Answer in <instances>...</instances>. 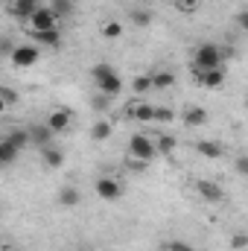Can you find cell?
Wrapping results in <instances>:
<instances>
[{"label":"cell","mask_w":248,"mask_h":251,"mask_svg":"<svg viewBox=\"0 0 248 251\" xmlns=\"http://www.w3.org/2000/svg\"><path fill=\"white\" fill-rule=\"evenodd\" d=\"M91 79L97 82V88L105 94V97H117L120 91H123V79H120V73L111 67V64H94L91 67Z\"/></svg>","instance_id":"1"},{"label":"cell","mask_w":248,"mask_h":251,"mask_svg":"<svg viewBox=\"0 0 248 251\" xmlns=\"http://www.w3.org/2000/svg\"><path fill=\"white\" fill-rule=\"evenodd\" d=\"M222 47L219 44H198L196 53H193V67L196 70H210V67H222Z\"/></svg>","instance_id":"2"},{"label":"cell","mask_w":248,"mask_h":251,"mask_svg":"<svg viewBox=\"0 0 248 251\" xmlns=\"http://www.w3.org/2000/svg\"><path fill=\"white\" fill-rule=\"evenodd\" d=\"M128 152H131V158H137V161H152L155 152H158V143H152L146 134H131V137H128Z\"/></svg>","instance_id":"3"},{"label":"cell","mask_w":248,"mask_h":251,"mask_svg":"<svg viewBox=\"0 0 248 251\" xmlns=\"http://www.w3.org/2000/svg\"><path fill=\"white\" fill-rule=\"evenodd\" d=\"M29 29L32 32H44V29H56V9L41 6L32 18H29Z\"/></svg>","instance_id":"4"},{"label":"cell","mask_w":248,"mask_h":251,"mask_svg":"<svg viewBox=\"0 0 248 251\" xmlns=\"http://www.w3.org/2000/svg\"><path fill=\"white\" fill-rule=\"evenodd\" d=\"M38 59H41V50L32 47V44H21V47H15V53H12V64H15V67H32Z\"/></svg>","instance_id":"5"},{"label":"cell","mask_w":248,"mask_h":251,"mask_svg":"<svg viewBox=\"0 0 248 251\" xmlns=\"http://www.w3.org/2000/svg\"><path fill=\"white\" fill-rule=\"evenodd\" d=\"M97 196H99L102 201H117V199L123 196V184H120L117 178H99V181H97Z\"/></svg>","instance_id":"6"},{"label":"cell","mask_w":248,"mask_h":251,"mask_svg":"<svg viewBox=\"0 0 248 251\" xmlns=\"http://www.w3.org/2000/svg\"><path fill=\"white\" fill-rule=\"evenodd\" d=\"M198 76V85L201 88H219L225 82V70L222 67H210V70H196Z\"/></svg>","instance_id":"7"},{"label":"cell","mask_w":248,"mask_h":251,"mask_svg":"<svg viewBox=\"0 0 248 251\" xmlns=\"http://www.w3.org/2000/svg\"><path fill=\"white\" fill-rule=\"evenodd\" d=\"M9 9H12V15H15V18L29 21V18L41 9V3H38V0H12V3H9Z\"/></svg>","instance_id":"8"},{"label":"cell","mask_w":248,"mask_h":251,"mask_svg":"<svg viewBox=\"0 0 248 251\" xmlns=\"http://www.w3.org/2000/svg\"><path fill=\"white\" fill-rule=\"evenodd\" d=\"M196 190H198V196H201L204 201H213V204H219V201L225 199V193H222V187H219L216 181H198Z\"/></svg>","instance_id":"9"},{"label":"cell","mask_w":248,"mask_h":251,"mask_svg":"<svg viewBox=\"0 0 248 251\" xmlns=\"http://www.w3.org/2000/svg\"><path fill=\"white\" fill-rule=\"evenodd\" d=\"M70 111H64V108H59V111H50L47 114V126L53 128V134H62V131H67L70 128Z\"/></svg>","instance_id":"10"},{"label":"cell","mask_w":248,"mask_h":251,"mask_svg":"<svg viewBox=\"0 0 248 251\" xmlns=\"http://www.w3.org/2000/svg\"><path fill=\"white\" fill-rule=\"evenodd\" d=\"M29 137H32V143H38L41 149L44 146H50V140H53V128L44 123V126H29Z\"/></svg>","instance_id":"11"},{"label":"cell","mask_w":248,"mask_h":251,"mask_svg":"<svg viewBox=\"0 0 248 251\" xmlns=\"http://www.w3.org/2000/svg\"><path fill=\"white\" fill-rule=\"evenodd\" d=\"M41 161H44V167L59 170V167L64 164V155L56 149V146H44V149H41Z\"/></svg>","instance_id":"12"},{"label":"cell","mask_w":248,"mask_h":251,"mask_svg":"<svg viewBox=\"0 0 248 251\" xmlns=\"http://www.w3.org/2000/svg\"><path fill=\"white\" fill-rule=\"evenodd\" d=\"M18 152H21V149H18L9 137H3V140H0V164H3V167H9V164L18 158Z\"/></svg>","instance_id":"13"},{"label":"cell","mask_w":248,"mask_h":251,"mask_svg":"<svg viewBox=\"0 0 248 251\" xmlns=\"http://www.w3.org/2000/svg\"><path fill=\"white\" fill-rule=\"evenodd\" d=\"M32 38H35L38 44H47V47H59V41H62L59 29H44V32H32Z\"/></svg>","instance_id":"14"},{"label":"cell","mask_w":248,"mask_h":251,"mask_svg":"<svg viewBox=\"0 0 248 251\" xmlns=\"http://www.w3.org/2000/svg\"><path fill=\"white\" fill-rule=\"evenodd\" d=\"M196 149H198V155H201V158H219V155H222V146H219V143H213V140H198V143H196Z\"/></svg>","instance_id":"15"},{"label":"cell","mask_w":248,"mask_h":251,"mask_svg":"<svg viewBox=\"0 0 248 251\" xmlns=\"http://www.w3.org/2000/svg\"><path fill=\"white\" fill-rule=\"evenodd\" d=\"M204 123H207L204 108H187L184 111V126H204Z\"/></svg>","instance_id":"16"},{"label":"cell","mask_w":248,"mask_h":251,"mask_svg":"<svg viewBox=\"0 0 248 251\" xmlns=\"http://www.w3.org/2000/svg\"><path fill=\"white\" fill-rule=\"evenodd\" d=\"M134 120H140V123H149V120H155V108L152 105H146V102H140V105H134L131 111H128Z\"/></svg>","instance_id":"17"},{"label":"cell","mask_w":248,"mask_h":251,"mask_svg":"<svg viewBox=\"0 0 248 251\" xmlns=\"http://www.w3.org/2000/svg\"><path fill=\"white\" fill-rule=\"evenodd\" d=\"M59 204H64V207L79 204V190L76 187H62V193H59Z\"/></svg>","instance_id":"18"},{"label":"cell","mask_w":248,"mask_h":251,"mask_svg":"<svg viewBox=\"0 0 248 251\" xmlns=\"http://www.w3.org/2000/svg\"><path fill=\"white\" fill-rule=\"evenodd\" d=\"M6 137H9V140H12V143L18 146V149H24L26 143H32V137H29V131H24V128H15V131H9Z\"/></svg>","instance_id":"19"},{"label":"cell","mask_w":248,"mask_h":251,"mask_svg":"<svg viewBox=\"0 0 248 251\" xmlns=\"http://www.w3.org/2000/svg\"><path fill=\"white\" fill-rule=\"evenodd\" d=\"M91 137H94V140H108V137H111V123H105V120L94 123V128H91Z\"/></svg>","instance_id":"20"},{"label":"cell","mask_w":248,"mask_h":251,"mask_svg":"<svg viewBox=\"0 0 248 251\" xmlns=\"http://www.w3.org/2000/svg\"><path fill=\"white\" fill-rule=\"evenodd\" d=\"M152 82H155V88H173V85H175V76H173L170 70H161V73L152 76Z\"/></svg>","instance_id":"21"},{"label":"cell","mask_w":248,"mask_h":251,"mask_svg":"<svg viewBox=\"0 0 248 251\" xmlns=\"http://www.w3.org/2000/svg\"><path fill=\"white\" fill-rule=\"evenodd\" d=\"M175 146H178V140H175L173 134H161V137H158V152H164V155H170V152H173Z\"/></svg>","instance_id":"22"},{"label":"cell","mask_w":248,"mask_h":251,"mask_svg":"<svg viewBox=\"0 0 248 251\" xmlns=\"http://www.w3.org/2000/svg\"><path fill=\"white\" fill-rule=\"evenodd\" d=\"M131 88H134V94H146L149 88H155V82H152V76H137L131 82Z\"/></svg>","instance_id":"23"},{"label":"cell","mask_w":248,"mask_h":251,"mask_svg":"<svg viewBox=\"0 0 248 251\" xmlns=\"http://www.w3.org/2000/svg\"><path fill=\"white\" fill-rule=\"evenodd\" d=\"M161 249H164V251H196L190 243H184V240H167Z\"/></svg>","instance_id":"24"},{"label":"cell","mask_w":248,"mask_h":251,"mask_svg":"<svg viewBox=\"0 0 248 251\" xmlns=\"http://www.w3.org/2000/svg\"><path fill=\"white\" fill-rule=\"evenodd\" d=\"M131 21H134V26H149V24H152V15L143 12V9H134V12H131Z\"/></svg>","instance_id":"25"},{"label":"cell","mask_w":248,"mask_h":251,"mask_svg":"<svg viewBox=\"0 0 248 251\" xmlns=\"http://www.w3.org/2000/svg\"><path fill=\"white\" fill-rule=\"evenodd\" d=\"M102 35H105V38H120V35H123V26H120L117 21H108V24L102 26Z\"/></svg>","instance_id":"26"},{"label":"cell","mask_w":248,"mask_h":251,"mask_svg":"<svg viewBox=\"0 0 248 251\" xmlns=\"http://www.w3.org/2000/svg\"><path fill=\"white\" fill-rule=\"evenodd\" d=\"M0 97H3V105H15V100H18V94L12 88H6V85L0 88Z\"/></svg>","instance_id":"27"},{"label":"cell","mask_w":248,"mask_h":251,"mask_svg":"<svg viewBox=\"0 0 248 251\" xmlns=\"http://www.w3.org/2000/svg\"><path fill=\"white\" fill-rule=\"evenodd\" d=\"M155 120H158V123H170V120H173V111H170V108H158V111H155Z\"/></svg>","instance_id":"28"},{"label":"cell","mask_w":248,"mask_h":251,"mask_svg":"<svg viewBox=\"0 0 248 251\" xmlns=\"http://www.w3.org/2000/svg\"><path fill=\"white\" fill-rule=\"evenodd\" d=\"M246 246H248V237H246V234L231 237V249H246Z\"/></svg>","instance_id":"29"},{"label":"cell","mask_w":248,"mask_h":251,"mask_svg":"<svg viewBox=\"0 0 248 251\" xmlns=\"http://www.w3.org/2000/svg\"><path fill=\"white\" fill-rule=\"evenodd\" d=\"M234 170L240 173V176H248V158L243 155V158H237V164H234Z\"/></svg>","instance_id":"30"},{"label":"cell","mask_w":248,"mask_h":251,"mask_svg":"<svg viewBox=\"0 0 248 251\" xmlns=\"http://www.w3.org/2000/svg\"><path fill=\"white\" fill-rule=\"evenodd\" d=\"M237 24H240V29H243V32H248V9H243V12L237 15Z\"/></svg>","instance_id":"31"},{"label":"cell","mask_w":248,"mask_h":251,"mask_svg":"<svg viewBox=\"0 0 248 251\" xmlns=\"http://www.w3.org/2000/svg\"><path fill=\"white\" fill-rule=\"evenodd\" d=\"M12 53H15V47H12V41H3V56H9V59H12Z\"/></svg>","instance_id":"32"},{"label":"cell","mask_w":248,"mask_h":251,"mask_svg":"<svg viewBox=\"0 0 248 251\" xmlns=\"http://www.w3.org/2000/svg\"><path fill=\"white\" fill-rule=\"evenodd\" d=\"M198 3H201V0H181V6H184V9H193V6H198Z\"/></svg>","instance_id":"33"},{"label":"cell","mask_w":248,"mask_h":251,"mask_svg":"<svg viewBox=\"0 0 248 251\" xmlns=\"http://www.w3.org/2000/svg\"><path fill=\"white\" fill-rule=\"evenodd\" d=\"M246 105H248V102H246Z\"/></svg>","instance_id":"34"}]
</instances>
